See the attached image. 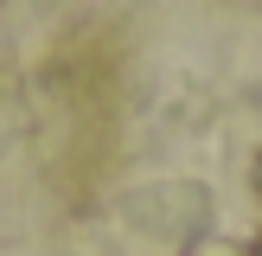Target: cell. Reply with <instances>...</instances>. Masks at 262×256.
<instances>
[{
	"instance_id": "cell-1",
	"label": "cell",
	"mask_w": 262,
	"mask_h": 256,
	"mask_svg": "<svg viewBox=\"0 0 262 256\" xmlns=\"http://www.w3.org/2000/svg\"><path fill=\"white\" fill-rule=\"evenodd\" d=\"M256 192H262V166H256Z\"/></svg>"
},
{
	"instance_id": "cell-2",
	"label": "cell",
	"mask_w": 262,
	"mask_h": 256,
	"mask_svg": "<svg viewBox=\"0 0 262 256\" xmlns=\"http://www.w3.org/2000/svg\"><path fill=\"white\" fill-rule=\"evenodd\" d=\"M250 256H262V237H256V250H250Z\"/></svg>"
}]
</instances>
